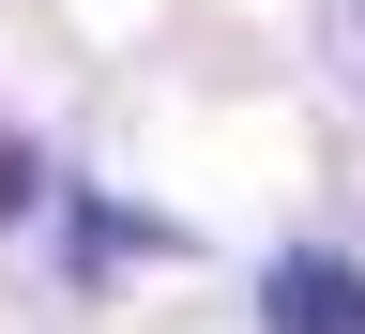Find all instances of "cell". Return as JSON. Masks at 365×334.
I'll return each instance as SVG.
<instances>
[{
	"mask_svg": "<svg viewBox=\"0 0 365 334\" xmlns=\"http://www.w3.org/2000/svg\"><path fill=\"white\" fill-rule=\"evenodd\" d=\"M259 319L274 334H365V273L350 259H274L259 273Z\"/></svg>",
	"mask_w": 365,
	"mask_h": 334,
	"instance_id": "obj_1",
	"label": "cell"
}]
</instances>
